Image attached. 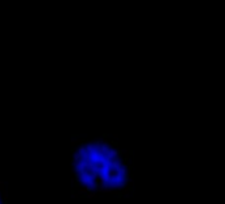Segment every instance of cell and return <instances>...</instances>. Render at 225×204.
Masks as SVG:
<instances>
[{
	"label": "cell",
	"instance_id": "obj_1",
	"mask_svg": "<svg viewBox=\"0 0 225 204\" xmlns=\"http://www.w3.org/2000/svg\"><path fill=\"white\" fill-rule=\"evenodd\" d=\"M90 191H91V190H90V187H88V186H82V187H79V188L76 190V192L79 194L80 196H86Z\"/></svg>",
	"mask_w": 225,
	"mask_h": 204
},
{
	"label": "cell",
	"instance_id": "obj_2",
	"mask_svg": "<svg viewBox=\"0 0 225 204\" xmlns=\"http://www.w3.org/2000/svg\"><path fill=\"white\" fill-rule=\"evenodd\" d=\"M80 159V154H79V151L78 150H72V162H78Z\"/></svg>",
	"mask_w": 225,
	"mask_h": 204
},
{
	"label": "cell",
	"instance_id": "obj_3",
	"mask_svg": "<svg viewBox=\"0 0 225 204\" xmlns=\"http://www.w3.org/2000/svg\"><path fill=\"white\" fill-rule=\"evenodd\" d=\"M1 199H3V202H7L8 200V190L7 188H4V190H1Z\"/></svg>",
	"mask_w": 225,
	"mask_h": 204
},
{
	"label": "cell",
	"instance_id": "obj_4",
	"mask_svg": "<svg viewBox=\"0 0 225 204\" xmlns=\"http://www.w3.org/2000/svg\"><path fill=\"white\" fill-rule=\"evenodd\" d=\"M82 142H83V140H80V138H72L70 143H71V146L74 147V146L78 145V143H82Z\"/></svg>",
	"mask_w": 225,
	"mask_h": 204
},
{
	"label": "cell",
	"instance_id": "obj_5",
	"mask_svg": "<svg viewBox=\"0 0 225 204\" xmlns=\"http://www.w3.org/2000/svg\"><path fill=\"white\" fill-rule=\"evenodd\" d=\"M98 179H99V174H98V173H91V174H90V180L98 182Z\"/></svg>",
	"mask_w": 225,
	"mask_h": 204
},
{
	"label": "cell",
	"instance_id": "obj_6",
	"mask_svg": "<svg viewBox=\"0 0 225 204\" xmlns=\"http://www.w3.org/2000/svg\"><path fill=\"white\" fill-rule=\"evenodd\" d=\"M90 173H98V174H99V166L96 165V163H94V165L90 167Z\"/></svg>",
	"mask_w": 225,
	"mask_h": 204
},
{
	"label": "cell",
	"instance_id": "obj_7",
	"mask_svg": "<svg viewBox=\"0 0 225 204\" xmlns=\"http://www.w3.org/2000/svg\"><path fill=\"white\" fill-rule=\"evenodd\" d=\"M96 196H98V192H96V191H90V192L86 195L87 199H92V198H96Z\"/></svg>",
	"mask_w": 225,
	"mask_h": 204
},
{
	"label": "cell",
	"instance_id": "obj_8",
	"mask_svg": "<svg viewBox=\"0 0 225 204\" xmlns=\"http://www.w3.org/2000/svg\"><path fill=\"white\" fill-rule=\"evenodd\" d=\"M78 151H79V154H80V155H82V154H84V153H86V147H84V145H83V143H82V145H80L79 147H78Z\"/></svg>",
	"mask_w": 225,
	"mask_h": 204
},
{
	"label": "cell",
	"instance_id": "obj_9",
	"mask_svg": "<svg viewBox=\"0 0 225 204\" xmlns=\"http://www.w3.org/2000/svg\"><path fill=\"white\" fill-rule=\"evenodd\" d=\"M79 196H80V195H79L76 191H72V192H71V198H72V199H76V198H79Z\"/></svg>",
	"mask_w": 225,
	"mask_h": 204
},
{
	"label": "cell",
	"instance_id": "obj_10",
	"mask_svg": "<svg viewBox=\"0 0 225 204\" xmlns=\"http://www.w3.org/2000/svg\"><path fill=\"white\" fill-rule=\"evenodd\" d=\"M4 188H5V187H4V182H3L1 179H0V191H1V190H4Z\"/></svg>",
	"mask_w": 225,
	"mask_h": 204
},
{
	"label": "cell",
	"instance_id": "obj_11",
	"mask_svg": "<svg viewBox=\"0 0 225 204\" xmlns=\"http://www.w3.org/2000/svg\"><path fill=\"white\" fill-rule=\"evenodd\" d=\"M75 179H76V178H74V177L71 178V183H72V184H75V183H76V180H75Z\"/></svg>",
	"mask_w": 225,
	"mask_h": 204
},
{
	"label": "cell",
	"instance_id": "obj_12",
	"mask_svg": "<svg viewBox=\"0 0 225 204\" xmlns=\"http://www.w3.org/2000/svg\"><path fill=\"white\" fill-rule=\"evenodd\" d=\"M0 204H3V203H0Z\"/></svg>",
	"mask_w": 225,
	"mask_h": 204
}]
</instances>
